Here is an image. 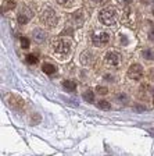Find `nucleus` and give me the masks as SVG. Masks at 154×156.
Wrapping results in <instances>:
<instances>
[{"label":"nucleus","instance_id":"nucleus-18","mask_svg":"<svg viewBox=\"0 0 154 156\" xmlns=\"http://www.w3.org/2000/svg\"><path fill=\"white\" fill-rule=\"evenodd\" d=\"M99 107L101 109V110H108L110 107H111V105H110V102H107V101H100L99 103Z\"/></svg>","mask_w":154,"mask_h":156},{"label":"nucleus","instance_id":"nucleus-13","mask_svg":"<svg viewBox=\"0 0 154 156\" xmlns=\"http://www.w3.org/2000/svg\"><path fill=\"white\" fill-rule=\"evenodd\" d=\"M72 21H74L77 25H82V24H84V13H82L80 10L75 11V13L72 14Z\"/></svg>","mask_w":154,"mask_h":156},{"label":"nucleus","instance_id":"nucleus-25","mask_svg":"<svg viewBox=\"0 0 154 156\" xmlns=\"http://www.w3.org/2000/svg\"><path fill=\"white\" fill-rule=\"evenodd\" d=\"M133 0H118V3H121L122 6H129Z\"/></svg>","mask_w":154,"mask_h":156},{"label":"nucleus","instance_id":"nucleus-3","mask_svg":"<svg viewBox=\"0 0 154 156\" xmlns=\"http://www.w3.org/2000/svg\"><path fill=\"white\" fill-rule=\"evenodd\" d=\"M110 42V34L103 29H97L92 32V43L99 48H104Z\"/></svg>","mask_w":154,"mask_h":156},{"label":"nucleus","instance_id":"nucleus-6","mask_svg":"<svg viewBox=\"0 0 154 156\" xmlns=\"http://www.w3.org/2000/svg\"><path fill=\"white\" fill-rule=\"evenodd\" d=\"M6 101H7V103H9L11 107H13V109H15V110H19V109H22L24 105H25L21 98L17 96V95H14V94L6 95Z\"/></svg>","mask_w":154,"mask_h":156},{"label":"nucleus","instance_id":"nucleus-24","mask_svg":"<svg viewBox=\"0 0 154 156\" xmlns=\"http://www.w3.org/2000/svg\"><path fill=\"white\" fill-rule=\"evenodd\" d=\"M72 32H74V31H72V28H67V29H64V31L61 32V35H63V36H64V35H71Z\"/></svg>","mask_w":154,"mask_h":156},{"label":"nucleus","instance_id":"nucleus-2","mask_svg":"<svg viewBox=\"0 0 154 156\" xmlns=\"http://www.w3.org/2000/svg\"><path fill=\"white\" fill-rule=\"evenodd\" d=\"M117 18H118V13H117V10L114 9V7H106V9H103L99 14L100 23L104 24V25H112V24H115Z\"/></svg>","mask_w":154,"mask_h":156},{"label":"nucleus","instance_id":"nucleus-28","mask_svg":"<svg viewBox=\"0 0 154 156\" xmlns=\"http://www.w3.org/2000/svg\"><path fill=\"white\" fill-rule=\"evenodd\" d=\"M93 3H96V4H100V3H103V0H92Z\"/></svg>","mask_w":154,"mask_h":156},{"label":"nucleus","instance_id":"nucleus-14","mask_svg":"<svg viewBox=\"0 0 154 156\" xmlns=\"http://www.w3.org/2000/svg\"><path fill=\"white\" fill-rule=\"evenodd\" d=\"M142 57L145 58V60H154V50L153 49H145V50H142Z\"/></svg>","mask_w":154,"mask_h":156},{"label":"nucleus","instance_id":"nucleus-7","mask_svg":"<svg viewBox=\"0 0 154 156\" xmlns=\"http://www.w3.org/2000/svg\"><path fill=\"white\" fill-rule=\"evenodd\" d=\"M128 77L133 81H139L143 77V67L140 64H132L128 68Z\"/></svg>","mask_w":154,"mask_h":156},{"label":"nucleus","instance_id":"nucleus-19","mask_svg":"<svg viewBox=\"0 0 154 156\" xmlns=\"http://www.w3.org/2000/svg\"><path fill=\"white\" fill-rule=\"evenodd\" d=\"M19 41H21V46H22V49H28L29 48V39L26 38V36H21Z\"/></svg>","mask_w":154,"mask_h":156},{"label":"nucleus","instance_id":"nucleus-15","mask_svg":"<svg viewBox=\"0 0 154 156\" xmlns=\"http://www.w3.org/2000/svg\"><path fill=\"white\" fill-rule=\"evenodd\" d=\"M82 96H84V99L86 102H89V103H93L94 102V94H93V91H90V89H87Z\"/></svg>","mask_w":154,"mask_h":156},{"label":"nucleus","instance_id":"nucleus-30","mask_svg":"<svg viewBox=\"0 0 154 156\" xmlns=\"http://www.w3.org/2000/svg\"><path fill=\"white\" fill-rule=\"evenodd\" d=\"M153 102H154V96H153Z\"/></svg>","mask_w":154,"mask_h":156},{"label":"nucleus","instance_id":"nucleus-16","mask_svg":"<svg viewBox=\"0 0 154 156\" xmlns=\"http://www.w3.org/2000/svg\"><path fill=\"white\" fill-rule=\"evenodd\" d=\"M115 101H117V103H126L128 102V96L125 94L115 95Z\"/></svg>","mask_w":154,"mask_h":156},{"label":"nucleus","instance_id":"nucleus-26","mask_svg":"<svg viewBox=\"0 0 154 156\" xmlns=\"http://www.w3.org/2000/svg\"><path fill=\"white\" fill-rule=\"evenodd\" d=\"M149 41L154 42V28H153V29H150V32H149Z\"/></svg>","mask_w":154,"mask_h":156},{"label":"nucleus","instance_id":"nucleus-12","mask_svg":"<svg viewBox=\"0 0 154 156\" xmlns=\"http://www.w3.org/2000/svg\"><path fill=\"white\" fill-rule=\"evenodd\" d=\"M63 87H64V89L67 92H75V89H77V82L72 81V80H65V81L63 82Z\"/></svg>","mask_w":154,"mask_h":156},{"label":"nucleus","instance_id":"nucleus-21","mask_svg":"<svg viewBox=\"0 0 154 156\" xmlns=\"http://www.w3.org/2000/svg\"><path fill=\"white\" fill-rule=\"evenodd\" d=\"M15 0H6V9L7 10H13L15 7Z\"/></svg>","mask_w":154,"mask_h":156},{"label":"nucleus","instance_id":"nucleus-1","mask_svg":"<svg viewBox=\"0 0 154 156\" xmlns=\"http://www.w3.org/2000/svg\"><path fill=\"white\" fill-rule=\"evenodd\" d=\"M51 49H53V53L57 56V58L64 60L71 53V42L68 39H64V38L57 39V41L53 42V48Z\"/></svg>","mask_w":154,"mask_h":156},{"label":"nucleus","instance_id":"nucleus-23","mask_svg":"<svg viewBox=\"0 0 154 156\" xmlns=\"http://www.w3.org/2000/svg\"><path fill=\"white\" fill-rule=\"evenodd\" d=\"M71 2H72V0H57V3L60 4V6H64V7L71 6Z\"/></svg>","mask_w":154,"mask_h":156},{"label":"nucleus","instance_id":"nucleus-5","mask_svg":"<svg viewBox=\"0 0 154 156\" xmlns=\"http://www.w3.org/2000/svg\"><path fill=\"white\" fill-rule=\"evenodd\" d=\"M104 63H106L108 67H118L121 64V55L118 52H114V50H110L104 55Z\"/></svg>","mask_w":154,"mask_h":156},{"label":"nucleus","instance_id":"nucleus-29","mask_svg":"<svg viewBox=\"0 0 154 156\" xmlns=\"http://www.w3.org/2000/svg\"><path fill=\"white\" fill-rule=\"evenodd\" d=\"M150 133H151V134H154V130H150Z\"/></svg>","mask_w":154,"mask_h":156},{"label":"nucleus","instance_id":"nucleus-11","mask_svg":"<svg viewBox=\"0 0 154 156\" xmlns=\"http://www.w3.org/2000/svg\"><path fill=\"white\" fill-rule=\"evenodd\" d=\"M42 71L47 75H51L57 71V67H56L54 64H51V63H45V64L42 66Z\"/></svg>","mask_w":154,"mask_h":156},{"label":"nucleus","instance_id":"nucleus-20","mask_svg":"<svg viewBox=\"0 0 154 156\" xmlns=\"http://www.w3.org/2000/svg\"><path fill=\"white\" fill-rule=\"evenodd\" d=\"M40 120H42V119H40V116H39L38 113H33L32 116H31V124H33V126H35V124H38Z\"/></svg>","mask_w":154,"mask_h":156},{"label":"nucleus","instance_id":"nucleus-22","mask_svg":"<svg viewBox=\"0 0 154 156\" xmlns=\"http://www.w3.org/2000/svg\"><path fill=\"white\" fill-rule=\"evenodd\" d=\"M96 91H97V94L99 95H107L108 94V89H107L106 87H97Z\"/></svg>","mask_w":154,"mask_h":156},{"label":"nucleus","instance_id":"nucleus-27","mask_svg":"<svg viewBox=\"0 0 154 156\" xmlns=\"http://www.w3.org/2000/svg\"><path fill=\"white\" fill-rule=\"evenodd\" d=\"M149 77H150V80H154V68H151L150 73H149Z\"/></svg>","mask_w":154,"mask_h":156},{"label":"nucleus","instance_id":"nucleus-8","mask_svg":"<svg viewBox=\"0 0 154 156\" xmlns=\"http://www.w3.org/2000/svg\"><path fill=\"white\" fill-rule=\"evenodd\" d=\"M94 60H96V56L92 50H85L80 55V63L84 66H92L94 63Z\"/></svg>","mask_w":154,"mask_h":156},{"label":"nucleus","instance_id":"nucleus-4","mask_svg":"<svg viewBox=\"0 0 154 156\" xmlns=\"http://www.w3.org/2000/svg\"><path fill=\"white\" fill-rule=\"evenodd\" d=\"M42 23L45 24L47 28H54L58 23V17H57V13H56L53 9H46L45 11L42 13Z\"/></svg>","mask_w":154,"mask_h":156},{"label":"nucleus","instance_id":"nucleus-9","mask_svg":"<svg viewBox=\"0 0 154 156\" xmlns=\"http://www.w3.org/2000/svg\"><path fill=\"white\" fill-rule=\"evenodd\" d=\"M33 17V11L29 9H24L21 13L18 14V17H17V20H18V24H21V25H25V24H28V21Z\"/></svg>","mask_w":154,"mask_h":156},{"label":"nucleus","instance_id":"nucleus-17","mask_svg":"<svg viewBox=\"0 0 154 156\" xmlns=\"http://www.w3.org/2000/svg\"><path fill=\"white\" fill-rule=\"evenodd\" d=\"M25 60H26V63H28V64H32V66L38 63V57H36L35 55H28Z\"/></svg>","mask_w":154,"mask_h":156},{"label":"nucleus","instance_id":"nucleus-10","mask_svg":"<svg viewBox=\"0 0 154 156\" xmlns=\"http://www.w3.org/2000/svg\"><path fill=\"white\" fill-rule=\"evenodd\" d=\"M46 38H47V34L42 28H36L32 31V39L36 43H43L46 41Z\"/></svg>","mask_w":154,"mask_h":156}]
</instances>
